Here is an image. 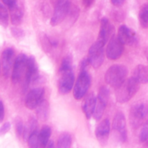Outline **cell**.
I'll list each match as a JSON object with an SVG mask.
<instances>
[{
    "label": "cell",
    "mask_w": 148,
    "mask_h": 148,
    "mask_svg": "<svg viewBox=\"0 0 148 148\" xmlns=\"http://www.w3.org/2000/svg\"><path fill=\"white\" fill-rule=\"evenodd\" d=\"M140 88V83L132 77L127 79L122 85L117 88L116 91V98L119 103H126L129 102L137 93Z\"/></svg>",
    "instance_id": "obj_3"
},
{
    "label": "cell",
    "mask_w": 148,
    "mask_h": 148,
    "mask_svg": "<svg viewBox=\"0 0 148 148\" xmlns=\"http://www.w3.org/2000/svg\"><path fill=\"white\" fill-rule=\"evenodd\" d=\"M139 139L141 143H146L148 141V120L143 124L139 134Z\"/></svg>",
    "instance_id": "obj_29"
},
{
    "label": "cell",
    "mask_w": 148,
    "mask_h": 148,
    "mask_svg": "<svg viewBox=\"0 0 148 148\" xmlns=\"http://www.w3.org/2000/svg\"><path fill=\"white\" fill-rule=\"evenodd\" d=\"M125 0H111V4L115 7H121L124 4Z\"/></svg>",
    "instance_id": "obj_35"
},
{
    "label": "cell",
    "mask_w": 148,
    "mask_h": 148,
    "mask_svg": "<svg viewBox=\"0 0 148 148\" xmlns=\"http://www.w3.org/2000/svg\"><path fill=\"white\" fill-rule=\"evenodd\" d=\"M9 12L12 24L14 26L20 25L23 18V12L21 7L17 4L14 7L9 9Z\"/></svg>",
    "instance_id": "obj_21"
},
{
    "label": "cell",
    "mask_w": 148,
    "mask_h": 148,
    "mask_svg": "<svg viewBox=\"0 0 148 148\" xmlns=\"http://www.w3.org/2000/svg\"><path fill=\"white\" fill-rule=\"evenodd\" d=\"M27 146L28 148H39L40 142H39V132L38 130H35L30 133L27 138Z\"/></svg>",
    "instance_id": "obj_26"
},
{
    "label": "cell",
    "mask_w": 148,
    "mask_h": 148,
    "mask_svg": "<svg viewBox=\"0 0 148 148\" xmlns=\"http://www.w3.org/2000/svg\"><path fill=\"white\" fill-rule=\"evenodd\" d=\"M140 24L143 29L148 28V2L143 4L138 14Z\"/></svg>",
    "instance_id": "obj_24"
},
{
    "label": "cell",
    "mask_w": 148,
    "mask_h": 148,
    "mask_svg": "<svg viewBox=\"0 0 148 148\" xmlns=\"http://www.w3.org/2000/svg\"><path fill=\"white\" fill-rule=\"evenodd\" d=\"M110 132H111V123L108 119L102 120L95 128V137L102 147H105L108 143Z\"/></svg>",
    "instance_id": "obj_15"
},
{
    "label": "cell",
    "mask_w": 148,
    "mask_h": 148,
    "mask_svg": "<svg viewBox=\"0 0 148 148\" xmlns=\"http://www.w3.org/2000/svg\"><path fill=\"white\" fill-rule=\"evenodd\" d=\"M58 89L63 95L69 93L75 85V75L72 69V59L70 56L63 58L59 69Z\"/></svg>",
    "instance_id": "obj_1"
},
{
    "label": "cell",
    "mask_w": 148,
    "mask_h": 148,
    "mask_svg": "<svg viewBox=\"0 0 148 148\" xmlns=\"http://www.w3.org/2000/svg\"><path fill=\"white\" fill-rule=\"evenodd\" d=\"M110 92L107 87L101 86L99 88L98 96H97L96 107H95V112L93 114V118L96 121H99L103 116L105 110L108 105V100H109Z\"/></svg>",
    "instance_id": "obj_10"
},
{
    "label": "cell",
    "mask_w": 148,
    "mask_h": 148,
    "mask_svg": "<svg viewBox=\"0 0 148 148\" xmlns=\"http://www.w3.org/2000/svg\"><path fill=\"white\" fill-rule=\"evenodd\" d=\"M124 43L120 40L118 35H113L108 40L106 55L110 60H117L122 56L124 51Z\"/></svg>",
    "instance_id": "obj_9"
},
{
    "label": "cell",
    "mask_w": 148,
    "mask_h": 148,
    "mask_svg": "<svg viewBox=\"0 0 148 148\" xmlns=\"http://www.w3.org/2000/svg\"><path fill=\"white\" fill-rule=\"evenodd\" d=\"M25 134L24 140H27V137L32 132L38 130V121L35 117H30L28 119L27 126H25Z\"/></svg>",
    "instance_id": "obj_27"
},
{
    "label": "cell",
    "mask_w": 148,
    "mask_h": 148,
    "mask_svg": "<svg viewBox=\"0 0 148 148\" xmlns=\"http://www.w3.org/2000/svg\"><path fill=\"white\" fill-rule=\"evenodd\" d=\"M38 68L36 59L33 56H29L28 59H27V69H26L25 75L24 77L25 89L28 88L30 84L38 80Z\"/></svg>",
    "instance_id": "obj_14"
},
{
    "label": "cell",
    "mask_w": 148,
    "mask_h": 148,
    "mask_svg": "<svg viewBox=\"0 0 148 148\" xmlns=\"http://www.w3.org/2000/svg\"><path fill=\"white\" fill-rule=\"evenodd\" d=\"M51 135V128L49 125H43L39 132V142L40 147L44 148L50 141Z\"/></svg>",
    "instance_id": "obj_22"
},
{
    "label": "cell",
    "mask_w": 148,
    "mask_h": 148,
    "mask_svg": "<svg viewBox=\"0 0 148 148\" xmlns=\"http://www.w3.org/2000/svg\"><path fill=\"white\" fill-rule=\"evenodd\" d=\"M113 32H114V26L110 23L109 20L107 17H103L101 20L100 30L97 40L102 44L106 45L110 40L111 36L114 35Z\"/></svg>",
    "instance_id": "obj_17"
},
{
    "label": "cell",
    "mask_w": 148,
    "mask_h": 148,
    "mask_svg": "<svg viewBox=\"0 0 148 148\" xmlns=\"http://www.w3.org/2000/svg\"><path fill=\"white\" fill-rule=\"evenodd\" d=\"M10 16L8 8L4 4H0V24L4 28L8 27Z\"/></svg>",
    "instance_id": "obj_25"
},
{
    "label": "cell",
    "mask_w": 148,
    "mask_h": 148,
    "mask_svg": "<svg viewBox=\"0 0 148 148\" xmlns=\"http://www.w3.org/2000/svg\"><path fill=\"white\" fill-rule=\"evenodd\" d=\"M14 60V49L7 48L3 51L1 56V72L4 77L8 78L11 76Z\"/></svg>",
    "instance_id": "obj_11"
},
{
    "label": "cell",
    "mask_w": 148,
    "mask_h": 148,
    "mask_svg": "<svg viewBox=\"0 0 148 148\" xmlns=\"http://www.w3.org/2000/svg\"><path fill=\"white\" fill-rule=\"evenodd\" d=\"M96 103L97 97L92 92L88 94L84 99L82 104V108L85 117L88 119H90L93 116L96 107Z\"/></svg>",
    "instance_id": "obj_18"
},
{
    "label": "cell",
    "mask_w": 148,
    "mask_h": 148,
    "mask_svg": "<svg viewBox=\"0 0 148 148\" xmlns=\"http://www.w3.org/2000/svg\"><path fill=\"white\" fill-rule=\"evenodd\" d=\"M45 90L43 88L39 87L29 91L25 99V106L27 109L34 110L42 102L44 98Z\"/></svg>",
    "instance_id": "obj_13"
},
{
    "label": "cell",
    "mask_w": 148,
    "mask_h": 148,
    "mask_svg": "<svg viewBox=\"0 0 148 148\" xmlns=\"http://www.w3.org/2000/svg\"><path fill=\"white\" fill-rule=\"evenodd\" d=\"M91 85V77L87 70H80L73 88L75 99L81 100L86 95Z\"/></svg>",
    "instance_id": "obj_4"
},
{
    "label": "cell",
    "mask_w": 148,
    "mask_h": 148,
    "mask_svg": "<svg viewBox=\"0 0 148 148\" xmlns=\"http://www.w3.org/2000/svg\"><path fill=\"white\" fill-rule=\"evenodd\" d=\"M128 69L122 64H114L110 66L105 74V81L112 88H119L127 80Z\"/></svg>",
    "instance_id": "obj_2"
},
{
    "label": "cell",
    "mask_w": 148,
    "mask_h": 148,
    "mask_svg": "<svg viewBox=\"0 0 148 148\" xmlns=\"http://www.w3.org/2000/svg\"><path fill=\"white\" fill-rule=\"evenodd\" d=\"M11 129V124L10 122H5L2 124L0 129V134L1 135H4L7 134Z\"/></svg>",
    "instance_id": "obj_31"
},
{
    "label": "cell",
    "mask_w": 148,
    "mask_h": 148,
    "mask_svg": "<svg viewBox=\"0 0 148 148\" xmlns=\"http://www.w3.org/2000/svg\"><path fill=\"white\" fill-rule=\"evenodd\" d=\"M36 116L39 120L46 121L49 119L50 115V106L46 100L43 99L42 102L36 108Z\"/></svg>",
    "instance_id": "obj_20"
},
{
    "label": "cell",
    "mask_w": 148,
    "mask_h": 148,
    "mask_svg": "<svg viewBox=\"0 0 148 148\" xmlns=\"http://www.w3.org/2000/svg\"><path fill=\"white\" fill-rule=\"evenodd\" d=\"M140 84H148V66L139 64L134 70L133 76Z\"/></svg>",
    "instance_id": "obj_19"
},
{
    "label": "cell",
    "mask_w": 148,
    "mask_h": 148,
    "mask_svg": "<svg viewBox=\"0 0 148 148\" xmlns=\"http://www.w3.org/2000/svg\"><path fill=\"white\" fill-rule=\"evenodd\" d=\"M71 7L70 0H58L50 20L51 25L55 27L60 25L68 17Z\"/></svg>",
    "instance_id": "obj_6"
},
{
    "label": "cell",
    "mask_w": 148,
    "mask_h": 148,
    "mask_svg": "<svg viewBox=\"0 0 148 148\" xmlns=\"http://www.w3.org/2000/svg\"><path fill=\"white\" fill-rule=\"evenodd\" d=\"M28 56L25 53H20L14 60L11 74V80L13 84L19 83L24 78L27 65Z\"/></svg>",
    "instance_id": "obj_7"
},
{
    "label": "cell",
    "mask_w": 148,
    "mask_h": 148,
    "mask_svg": "<svg viewBox=\"0 0 148 148\" xmlns=\"http://www.w3.org/2000/svg\"><path fill=\"white\" fill-rule=\"evenodd\" d=\"M1 1H2V4H4L8 8V10L18 4L17 0H1Z\"/></svg>",
    "instance_id": "obj_32"
},
{
    "label": "cell",
    "mask_w": 148,
    "mask_h": 148,
    "mask_svg": "<svg viewBox=\"0 0 148 148\" xmlns=\"http://www.w3.org/2000/svg\"><path fill=\"white\" fill-rule=\"evenodd\" d=\"M104 46L105 45L96 40L93 44H92L88 51V59L90 64V66L95 69H98L103 64L104 58H105Z\"/></svg>",
    "instance_id": "obj_8"
},
{
    "label": "cell",
    "mask_w": 148,
    "mask_h": 148,
    "mask_svg": "<svg viewBox=\"0 0 148 148\" xmlns=\"http://www.w3.org/2000/svg\"><path fill=\"white\" fill-rule=\"evenodd\" d=\"M11 33L14 38L21 39L24 37V31L17 27H12L11 28Z\"/></svg>",
    "instance_id": "obj_30"
},
{
    "label": "cell",
    "mask_w": 148,
    "mask_h": 148,
    "mask_svg": "<svg viewBox=\"0 0 148 148\" xmlns=\"http://www.w3.org/2000/svg\"><path fill=\"white\" fill-rule=\"evenodd\" d=\"M144 53H145V56L146 59H147V62H148V47L145 48Z\"/></svg>",
    "instance_id": "obj_38"
},
{
    "label": "cell",
    "mask_w": 148,
    "mask_h": 148,
    "mask_svg": "<svg viewBox=\"0 0 148 148\" xmlns=\"http://www.w3.org/2000/svg\"><path fill=\"white\" fill-rule=\"evenodd\" d=\"M44 148H56V147H55L54 143H53V140H50L49 143H48L47 145H46Z\"/></svg>",
    "instance_id": "obj_37"
},
{
    "label": "cell",
    "mask_w": 148,
    "mask_h": 148,
    "mask_svg": "<svg viewBox=\"0 0 148 148\" xmlns=\"http://www.w3.org/2000/svg\"><path fill=\"white\" fill-rule=\"evenodd\" d=\"M93 1L94 0H82V2H83L84 5L85 7H89L92 5V3H93Z\"/></svg>",
    "instance_id": "obj_36"
},
{
    "label": "cell",
    "mask_w": 148,
    "mask_h": 148,
    "mask_svg": "<svg viewBox=\"0 0 148 148\" xmlns=\"http://www.w3.org/2000/svg\"><path fill=\"white\" fill-rule=\"evenodd\" d=\"M89 65H90V64L89 60H88V57L85 58L82 60L80 63V70H86V68L88 67Z\"/></svg>",
    "instance_id": "obj_33"
},
{
    "label": "cell",
    "mask_w": 148,
    "mask_h": 148,
    "mask_svg": "<svg viewBox=\"0 0 148 148\" xmlns=\"http://www.w3.org/2000/svg\"><path fill=\"white\" fill-rule=\"evenodd\" d=\"M25 126L23 124V121L20 118L15 120V132L18 138H25Z\"/></svg>",
    "instance_id": "obj_28"
},
{
    "label": "cell",
    "mask_w": 148,
    "mask_h": 148,
    "mask_svg": "<svg viewBox=\"0 0 148 148\" xmlns=\"http://www.w3.org/2000/svg\"><path fill=\"white\" fill-rule=\"evenodd\" d=\"M0 106H1L0 107V121L2 122L4 118V106L2 101L0 102Z\"/></svg>",
    "instance_id": "obj_34"
},
{
    "label": "cell",
    "mask_w": 148,
    "mask_h": 148,
    "mask_svg": "<svg viewBox=\"0 0 148 148\" xmlns=\"http://www.w3.org/2000/svg\"><path fill=\"white\" fill-rule=\"evenodd\" d=\"M148 116V104L141 102L135 104L131 108L129 115L130 125L134 129L142 125Z\"/></svg>",
    "instance_id": "obj_5"
},
{
    "label": "cell",
    "mask_w": 148,
    "mask_h": 148,
    "mask_svg": "<svg viewBox=\"0 0 148 148\" xmlns=\"http://www.w3.org/2000/svg\"><path fill=\"white\" fill-rule=\"evenodd\" d=\"M72 143V138L71 134L67 132H64L58 138L56 148H70Z\"/></svg>",
    "instance_id": "obj_23"
},
{
    "label": "cell",
    "mask_w": 148,
    "mask_h": 148,
    "mask_svg": "<svg viewBox=\"0 0 148 148\" xmlns=\"http://www.w3.org/2000/svg\"><path fill=\"white\" fill-rule=\"evenodd\" d=\"M112 128L117 134L120 141L121 143H126L128 138V134L125 116L122 112H117L115 114L113 119Z\"/></svg>",
    "instance_id": "obj_12"
},
{
    "label": "cell",
    "mask_w": 148,
    "mask_h": 148,
    "mask_svg": "<svg viewBox=\"0 0 148 148\" xmlns=\"http://www.w3.org/2000/svg\"><path fill=\"white\" fill-rule=\"evenodd\" d=\"M118 36L120 40L127 46H134L138 43V38L135 32L125 25H121L119 27Z\"/></svg>",
    "instance_id": "obj_16"
}]
</instances>
